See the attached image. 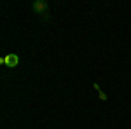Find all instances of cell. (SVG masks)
<instances>
[{
	"label": "cell",
	"mask_w": 131,
	"mask_h": 129,
	"mask_svg": "<svg viewBox=\"0 0 131 129\" xmlns=\"http://www.w3.org/2000/svg\"><path fill=\"white\" fill-rule=\"evenodd\" d=\"M31 10L35 14H47L49 10V4L46 0H33L31 2Z\"/></svg>",
	"instance_id": "cell-1"
},
{
	"label": "cell",
	"mask_w": 131,
	"mask_h": 129,
	"mask_svg": "<svg viewBox=\"0 0 131 129\" xmlns=\"http://www.w3.org/2000/svg\"><path fill=\"white\" fill-rule=\"evenodd\" d=\"M19 65V56L18 54H14V52H10L5 56V66L7 68H16Z\"/></svg>",
	"instance_id": "cell-2"
},
{
	"label": "cell",
	"mask_w": 131,
	"mask_h": 129,
	"mask_svg": "<svg viewBox=\"0 0 131 129\" xmlns=\"http://www.w3.org/2000/svg\"><path fill=\"white\" fill-rule=\"evenodd\" d=\"M98 98H100L101 101H107V99H108V98H107V94H105L103 91H100V92H98Z\"/></svg>",
	"instance_id": "cell-3"
},
{
	"label": "cell",
	"mask_w": 131,
	"mask_h": 129,
	"mask_svg": "<svg viewBox=\"0 0 131 129\" xmlns=\"http://www.w3.org/2000/svg\"><path fill=\"white\" fill-rule=\"evenodd\" d=\"M93 87H94V91H98V92H100V86H98V84H96V82H94V84H93Z\"/></svg>",
	"instance_id": "cell-4"
}]
</instances>
